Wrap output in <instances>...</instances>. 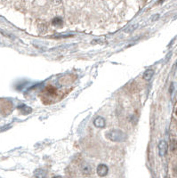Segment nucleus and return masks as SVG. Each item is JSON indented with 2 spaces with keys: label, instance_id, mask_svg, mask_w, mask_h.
<instances>
[{
  "label": "nucleus",
  "instance_id": "nucleus-10",
  "mask_svg": "<svg viewBox=\"0 0 177 178\" xmlns=\"http://www.w3.org/2000/svg\"><path fill=\"white\" fill-rule=\"evenodd\" d=\"M170 148L173 151H175L177 149V143L175 140H172L171 141V143H170Z\"/></svg>",
  "mask_w": 177,
  "mask_h": 178
},
{
  "label": "nucleus",
  "instance_id": "nucleus-7",
  "mask_svg": "<svg viewBox=\"0 0 177 178\" xmlns=\"http://www.w3.org/2000/svg\"><path fill=\"white\" fill-rule=\"evenodd\" d=\"M153 76H154V71H153V70H147V71L143 73V79L149 81V80H150V79L152 78Z\"/></svg>",
  "mask_w": 177,
  "mask_h": 178
},
{
  "label": "nucleus",
  "instance_id": "nucleus-12",
  "mask_svg": "<svg viewBox=\"0 0 177 178\" xmlns=\"http://www.w3.org/2000/svg\"><path fill=\"white\" fill-rule=\"evenodd\" d=\"M53 178H61V176H54Z\"/></svg>",
  "mask_w": 177,
  "mask_h": 178
},
{
  "label": "nucleus",
  "instance_id": "nucleus-13",
  "mask_svg": "<svg viewBox=\"0 0 177 178\" xmlns=\"http://www.w3.org/2000/svg\"><path fill=\"white\" fill-rule=\"evenodd\" d=\"M175 113H176V115H177V109H176V110H175Z\"/></svg>",
  "mask_w": 177,
  "mask_h": 178
},
{
  "label": "nucleus",
  "instance_id": "nucleus-2",
  "mask_svg": "<svg viewBox=\"0 0 177 178\" xmlns=\"http://www.w3.org/2000/svg\"><path fill=\"white\" fill-rule=\"evenodd\" d=\"M96 172H97V175L101 177H104L108 175V172H109V168L106 165L104 164H100L98 165L97 166V169H96Z\"/></svg>",
  "mask_w": 177,
  "mask_h": 178
},
{
  "label": "nucleus",
  "instance_id": "nucleus-8",
  "mask_svg": "<svg viewBox=\"0 0 177 178\" xmlns=\"http://www.w3.org/2000/svg\"><path fill=\"white\" fill-rule=\"evenodd\" d=\"M20 109L21 110V112H22L23 114H28V113L31 112V110H32L30 107H28V106H22V107L20 108Z\"/></svg>",
  "mask_w": 177,
  "mask_h": 178
},
{
  "label": "nucleus",
  "instance_id": "nucleus-3",
  "mask_svg": "<svg viewBox=\"0 0 177 178\" xmlns=\"http://www.w3.org/2000/svg\"><path fill=\"white\" fill-rule=\"evenodd\" d=\"M159 154L160 157H165L166 152H167V143H166V141H160L159 143Z\"/></svg>",
  "mask_w": 177,
  "mask_h": 178
},
{
  "label": "nucleus",
  "instance_id": "nucleus-4",
  "mask_svg": "<svg viewBox=\"0 0 177 178\" xmlns=\"http://www.w3.org/2000/svg\"><path fill=\"white\" fill-rule=\"evenodd\" d=\"M93 125L95 127H98V128H104L105 127V119L101 117V116H98L97 118H95V119L93 120Z\"/></svg>",
  "mask_w": 177,
  "mask_h": 178
},
{
  "label": "nucleus",
  "instance_id": "nucleus-5",
  "mask_svg": "<svg viewBox=\"0 0 177 178\" xmlns=\"http://www.w3.org/2000/svg\"><path fill=\"white\" fill-rule=\"evenodd\" d=\"M46 171L43 168H38L34 171V176L36 178H45L46 177Z\"/></svg>",
  "mask_w": 177,
  "mask_h": 178
},
{
  "label": "nucleus",
  "instance_id": "nucleus-1",
  "mask_svg": "<svg viewBox=\"0 0 177 178\" xmlns=\"http://www.w3.org/2000/svg\"><path fill=\"white\" fill-rule=\"evenodd\" d=\"M106 137L111 142L119 143V142H123L126 140V134L120 129H113L106 133Z\"/></svg>",
  "mask_w": 177,
  "mask_h": 178
},
{
  "label": "nucleus",
  "instance_id": "nucleus-9",
  "mask_svg": "<svg viewBox=\"0 0 177 178\" xmlns=\"http://www.w3.org/2000/svg\"><path fill=\"white\" fill-rule=\"evenodd\" d=\"M61 22H62L61 19L59 18V17H56V18H54V21H53V24H54V26L59 27V26L61 25Z\"/></svg>",
  "mask_w": 177,
  "mask_h": 178
},
{
  "label": "nucleus",
  "instance_id": "nucleus-6",
  "mask_svg": "<svg viewBox=\"0 0 177 178\" xmlns=\"http://www.w3.org/2000/svg\"><path fill=\"white\" fill-rule=\"evenodd\" d=\"M81 172L84 175H90L92 173V167L87 163H83L81 166Z\"/></svg>",
  "mask_w": 177,
  "mask_h": 178
},
{
  "label": "nucleus",
  "instance_id": "nucleus-11",
  "mask_svg": "<svg viewBox=\"0 0 177 178\" xmlns=\"http://www.w3.org/2000/svg\"><path fill=\"white\" fill-rule=\"evenodd\" d=\"M173 90H174V84H172L171 87H170V93H171V94L173 93Z\"/></svg>",
  "mask_w": 177,
  "mask_h": 178
}]
</instances>
